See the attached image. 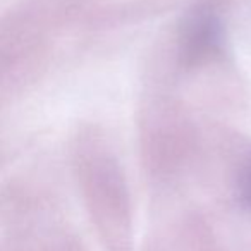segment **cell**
<instances>
[{"label":"cell","instance_id":"1","mask_svg":"<svg viewBox=\"0 0 251 251\" xmlns=\"http://www.w3.org/2000/svg\"><path fill=\"white\" fill-rule=\"evenodd\" d=\"M241 191H243V198L251 205V169H250V172L244 176V181H243V186H241Z\"/></svg>","mask_w":251,"mask_h":251}]
</instances>
